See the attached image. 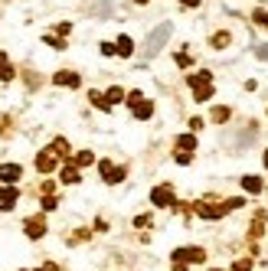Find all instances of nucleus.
Instances as JSON below:
<instances>
[{
	"label": "nucleus",
	"instance_id": "obj_26",
	"mask_svg": "<svg viewBox=\"0 0 268 271\" xmlns=\"http://www.w3.org/2000/svg\"><path fill=\"white\" fill-rule=\"evenodd\" d=\"M56 206H59V200H56V196H52V193H46V196H43V209H56Z\"/></svg>",
	"mask_w": 268,
	"mask_h": 271
},
{
	"label": "nucleus",
	"instance_id": "obj_10",
	"mask_svg": "<svg viewBox=\"0 0 268 271\" xmlns=\"http://www.w3.org/2000/svg\"><path fill=\"white\" fill-rule=\"evenodd\" d=\"M52 82H56V85H66V88H79V85H82V79H79V72L62 69V72H56V75H52Z\"/></svg>",
	"mask_w": 268,
	"mask_h": 271
},
{
	"label": "nucleus",
	"instance_id": "obj_1",
	"mask_svg": "<svg viewBox=\"0 0 268 271\" xmlns=\"http://www.w3.org/2000/svg\"><path fill=\"white\" fill-rule=\"evenodd\" d=\"M186 82H190L196 102H209L213 98V72H193Z\"/></svg>",
	"mask_w": 268,
	"mask_h": 271
},
{
	"label": "nucleus",
	"instance_id": "obj_2",
	"mask_svg": "<svg viewBox=\"0 0 268 271\" xmlns=\"http://www.w3.org/2000/svg\"><path fill=\"white\" fill-rule=\"evenodd\" d=\"M193 209H196V216H200V219H222V216L229 212V203H226V200H213V196H206V200H200Z\"/></svg>",
	"mask_w": 268,
	"mask_h": 271
},
{
	"label": "nucleus",
	"instance_id": "obj_22",
	"mask_svg": "<svg viewBox=\"0 0 268 271\" xmlns=\"http://www.w3.org/2000/svg\"><path fill=\"white\" fill-rule=\"evenodd\" d=\"M75 164H79V167H88V164H95V153H92V150H82V153H75Z\"/></svg>",
	"mask_w": 268,
	"mask_h": 271
},
{
	"label": "nucleus",
	"instance_id": "obj_27",
	"mask_svg": "<svg viewBox=\"0 0 268 271\" xmlns=\"http://www.w3.org/2000/svg\"><path fill=\"white\" fill-rule=\"evenodd\" d=\"M248 268H252V258H239L236 265H232V271H248Z\"/></svg>",
	"mask_w": 268,
	"mask_h": 271
},
{
	"label": "nucleus",
	"instance_id": "obj_15",
	"mask_svg": "<svg viewBox=\"0 0 268 271\" xmlns=\"http://www.w3.org/2000/svg\"><path fill=\"white\" fill-rule=\"evenodd\" d=\"M114 49H118V56H121V59H128L131 52H134V43H131V36H118V43H114Z\"/></svg>",
	"mask_w": 268,
	"mask_h": 271
},
{
	"label": "nucleus",
	"instance_id": "obj_28",
	"mask_svg": "<svg viewBox=\"0 0 268 271\" xmlns=\"http://www.w3.org/2000/svg\"><path fill=\"white\" fill-rule=\"evenodd\" d=\"M190 160H193V150H180V153H177V164H190Z\"/></svg>",
	"mask_w": 268,
	"mask_h": 271
},
{
	"label": "nucleus",
	"instance_id": "obj_14",
	"mask_svg": "<svg viewBox=\"0 0 268 271\" xmlns=\"http://www.w3.org/2000/svg\"><path fill=\"white\" fill-rule=\"evenodd\" d=\"M13 75H16V72L10 66V59H7V52H0V82H10Z\"/></svg>",
	"mask_w": 268,
	"mask_h": 271
},
{
	"label": "nucleus",
	"instance_id": "obj_3",
	"mask_svg": "<svg viewBox=\"0 0 268 271\" xmlns=\"http://www.w3.org/2000/svg\"><path fill=\"white\" fill-rule=\"evenodd\" d=\"M128 105H131V111H134V118H138V121H147L150 114H154V105H150L141 92H131L128 95Z\"/></svg>",
	"mask_w": 268,
	"mask_h": 271
},
{
	"label": "nucleus",
	"instance_id": "obj_38",
	"mask_svg": "<svg viewBox=\"0 0 268 271\" xmlns=\"http://www.w3.org/2000/svg\"><path fill=\"white\" fill-rule=\"evenodd\" d=\"M216 271H219V268H216Z\"/></svg>",
	"mask_w": 268,
	"mask_h": 271
},
{
	"label": "nucleus",
	"instance_id": "obj_29",
	"mask_svg": "<svg viewBox=\"0 0 268 271\" xmlns=\"http://www.w3.org/2000/svg\"><path fill=\"white\" fill-rule=\"evenodd\" d=\"M46 46H52V49H66V43H62L59 36H46Z\"/></svg>",
	"mask_w": 268,
	"mask_h": 271
},
{
	"label": "nucleus",
	"instance_id": "obj_37",
	"mask_svg": "<svg viewBox=\"0 0 268 271\" xmlns=\"http://www.w3.org/2000/svg\"><path fill=\"white\" fill-rule=\"evenodd\" d=\"M262 164H265V167H268V150H265V160H262Z\"/></svg>",
	"mask_w": 268,
	"mask_h": 271
},
{
	"label": "nucleus",
	"instance_id": "obj_19",
	"mask_svg": "<svg viewBox=\"0 0 268 271\" xmlns=\"http://www.w3.org/2000/svg\"><path fill=\"white\" fill-rule=\"evenodd\" d=\"M177 147L180 150H196V138L193 134H180V138H177Z\"/></svg>",
	"mask_w": 268,
	"mask_h": 271
},
{
	"label": "nucleus",
	"instance_id": "obj_25",
	"mask_svg": "<svg viewBox=\"0 0 268 271\" xmlns=\"http://www.w3.org/2000/svg\"><path fill=\"white\" fill-rule=\"evenodd\" d=\"M252 20L262 26V30H268V13H265V10H255V13H252Z\"/></svg>",
	"mask_w": 268,
	"mask_h": 271
},
{
	"label": "nucleus",
	"instance_id": "obj_30",
	"mask_svg": "<svg viewBox=\"0 0 268 271\" xmlns=\"http://www.w3.org/2000/svg\"><path fill=\"white\" fill-rule=\"evenodd\" d=\"M10 118H7V114H0V134H10Z\"/></svg>",
	"mask_w": 268,
	"mask_h": 271
},
{
	"label": "nucleus",
	"instance_id": "obj_11",
	"mask_svg": "<svg viewBox=\"0 0 268 271\" xmlns=\"http://www.w3.org/2000/svg\"><path fill=\"white\" fill-rule=\"evenodd\" d=\"M20 164H0V183H16L20 180Z\"/></svg>",
	"mask_w": 268,
	"mask_h": 271
},
{
	"label": "nucleus",
	"instance_id": "obj_33",
	"mask_svg": "<svg viewBox=\"0 0 268 271\" xmlns=\"http://www.w3.org/2000/svg\"><path fill=\"white\" fill-rule=\"evenodd\" d=\"M56 30H59V36H66V33H72V23H59Z\"/></svg>",
	"mask_w": 268,
	"mask_h": 271
},
{
	"label": "nucleus",
	"instance_id": "obj_32",
	"mask_svg": "<svg viewBox=\"0 0 268 271\" xmlns=\"http://www.w3.org/2000/svg\"><path fill=\"white\" fill-rule=\"evenodd\" d=\"M134 225H138V229H147V225H150V216H138Z\"/></svg>",
	"mask_w": 268,
	"mask_h": 271
},
{
	"label": "nucleus",
	"instance_id": "obj_31",
	"mask_svg": "<svg viewBox=\"0 0 268 271\" xmlns=\"http://www.w3.org/2000/svg\"><path fill=\"white\" fill-rule=\"evenodd\" d=\"M114 52H118V49H114V43H102V56H114Z\"/></svg>",
	"mask_w": 268,
	"mask_h": 271
},
{
	"label": "nucleus",
	"instance_id": "obj_9",
	"mask_svg": "<svg viewBox=\"0 0 268 271\" xmlns=\"http://www.w3.org/2000/svg\"><path fill=\"white\" fill-rule=\"evenodd\" d=\"M16 200H20V189H16L13 183H7V186H0V209H13Z\"/></svg>",
	"mask_w": 268,
	"mask_h": 271
},
{
	"label": "nucleus",
	"instance_id": "obj_21",
	"mask_svg": "<svg viewBox=\"0 0 268 271\" xmlns=\"http://www.w3.org/2000/svg\"><path fill=\"white\" fill-rule=\"evenodd\" d=\"M49 147H52V150H56V153H59V157H69V141H66V138H56V141H52V144H49Z\"/></svg>",
	"mask_w": 268,
	"mask_h": 271
},
{
	"label": "nucleus",
	"instance_id": "obj_7",
	"mask_svg": "<svg viewBox=\"0 0 268 271\" xmlns=\"http://www.w3.org/2000/svg\"><path fill=\"white\" fill-rule=\"evenodd\" d=\"M23 232H26V239H43L46 236V219L43 216H30L23 222Z\"/></svg>",
	"mask_w": 268,
	"mask_h": 271
},
{
	"label": "nucleus",
	"instance_id": "obj_8",
	"mask_svg": "<svg viewBox=\"0 0 268 271\" xmlns=\"http://www.w3.org/2000/svg\"><path fill=\"white\" fill-rule=\"evenodd\" d=\"M98 170H102V180H105V183H111V186L124 180V167H114L111 160H102V164H98Z\"/></svg>",
	"mask_w": 268,
	"mask_h": 271
},
{
	"label": "nucleus",
	"instance_id": "obj_24",
	"mask_svg": "<svg viewBox=\"0 0 268 271\" xmlns=\"http://www.w3.org/2000/svg\"><path fill=\"white\" fill-rule=\"evenodd\" d=\"M262 225H265V216H255V222H252V232H248V236H252V239H258V236H262Z\"/></svg>",
	"mask_w": 268,
	"mask_h": 271
},
{
	"label": "nucleus",
	"instance_id": "obj_16",
	"mask_svg": "<svg viewBox=\"0 0 268 271\" xmlns=\"http://www.w3.org/2000/svg\"><path fill=\"white\" fill-rule=\"evenodd\" d=\"M105 98H108V105L114 108L118 102H128V95H124V88H118V85H111L108 92H105Z\"/></svg>",
	"mask_w": 268,
	"mask_h": 271
},
{
	"label": "nucleus",
	"instance_id": "obj_20",
	"mask_svg": "<svg viewBox=\"0 0 268 271\" xmlns=\"http://www.w3.org/2000/svg\"><path fill=\"white\" fill-rule=\"evenodd\" d=\"M242 186L248 189V193H262V180L258 177H242Z\"/></svg>",
	"mask_w": 268,
	"mask_h": 271
},
{
	"label": "nucleus",
	"instance_id": "obj_12",
	"mask_svg": "<svg viewBox=\"0 0 268 271\" xmlns=\"http://www.w3.org/2000/svg\"><path fill=\"white\" fill-rule=\"evenodd\" d=\"M59 180H62L66 186H69V183H79V180H82V177H79V164H75V160L62 167V177H59Z\"/></svg>",
	"mask_w": 268,
	"mask_h": 271
},
{
	"label": "nucleus",
	"instance_id": "obj_18",
	"mask_svg": "<svg viewBox=\"0 0 268 271\" xmlns=\"http://www.w3.org/2000/svg\"><path fill=\"white\" fill-rule=\"evenodd\" d=\"M209 43H213V49H226L229 43H232V36L222 30V33H213V40H209Z\"/></svg>",
	"mask_w": 268,
	"mask_h": 271
},
{
	"label": "nucleus",
	"instance_id": "obj_34",
	"mask_svg": "<svg viewBox=\"0 0 268 271\" xmlns=\"http://www.w3.org/2000/svg\"><path fill=\"white\" fill-rule=\"evenodd\" d=\"M174 271H186V261H174Z\"/></svg>",
	"mask_w": 268,
	"mask_h": 271
},
{
	"label": "nucleus",
	"instance_id": "obj_23",
	"mask_svg": "<svg viewBox=\"0 0 268 271\" xmlns=\"http://www.w3.org/2000/svg\"><path fill=\"white\" fill-rule=\"evenodd\" d=\"M229 114H232V111H229V108H222V105L213 108V121H229Z\"/></svg>",
	"mask_w": 268,
	"mask_h": 271
},
{
	"label": "nucleus",
	"instance_id": "obj_36",
	"mask_svg": "<svg viewBox=\"0 0 268 271\" xmlns=\"http://www.w3.org/2000/svg\"><path fill=\"white\" fill-rule=\"evenodd\" d=\"M183 7H200V0H180Z\"/></svg>",
	"mask_w": 268,
	"mask_h": 271
},
{
	"label": "nucleus",
	"instance_id": "obj_4",
	"mask_svg": "<svg viewBox=\"0 0 268 271\" xmlns=\"http://www.w3.org/2000/svg\"><path fill=\"white\" fill-rule=\"evenodd\" d=\"M150 203L160 206V209H167V206H174L177 203V196H174V186H167V183H160L150 189Z\"/></svg>",
	"mask_w": 268,
	"mask_h": 271
},
{
	"label": "nucleus",
	"instance_id": "obj_5",
	"mask_svg": "<svg viewBox=\"0 0 268 271\" xmlns=\"http://www.w3.org/2000/svg\"><path fill=\"white\" fill-rule=\"evenodd\" d=\"M174 261H186V265H200V261H206V251L203 248H177L174 251Z\"/></svg>",
	"mask_w": 268,
	"mask_h": 271
},
{
	"label": "nucleus",
	"instance_id": "obj_13",
	"mask_svg": "<svg viewBox=\"0 0 268 271\" xmlns=\"http://www.w3.org/2000/svg\"><path fill=\"white\" fill-rule=\"evenodd\" d=\"M167 33H170V26H160V30H157L154 36H150V43H147V52H157V49H160V43L167 40Z\"/></svg>",
	"mask_w": 268,
	"mask_h": 271
},
{
	"label": "nucleus",
	"instance_id": "obj_17",
	"mask_svg": "<svg viewBox=\"0 0 268 271\" xmlns=\"http://www.w3.org/2000/svg\"><path fill=\"white\" fill-rule=\"evenodd\" d=\"M88 102H92L98 111H111V105H108V98H105L102 92H88Z\"/></svg>",
	"mask_w": 268,
	"mask_h": 271
},
{
	"label": "nucleus",
	"instance_id": "obj_35",
	"mask_svg": "<svg viewBox=\"0 0 268 271\" xmlns=\"http://www.w3.org/2000/svg\"><path fill=\"white\" fill-rule=\"evenodd\" d=\"M40 271H59V268H56V265H52V261H46V265H43Z\"/></svg>",
	"mask_w": 268,
	"mask_h": 271
},
{
	"label": "nucleus",
	"instance_id": "obj_6",
	"mask_svg": "<svg viewBox=\"0 0 268 271\" xmlns=\"http://www.w3.org/2000/svg\"><path fill=\"white\" fill-rule=\"evenodd\" d=\"M56 160H59V153L52 150V147L40 150L36 153V170H40V173H52V170H56Z\"/></svg>",
	"mask_w": 268,
	"mask_h": 271
}]
</instances>
